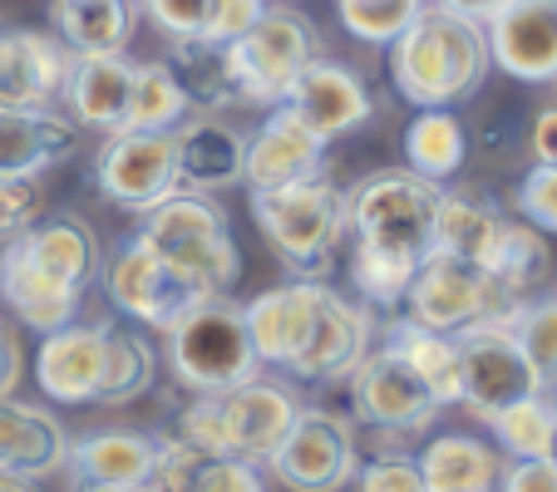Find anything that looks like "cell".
<instances>
[{
  "mask_svg": "<svg viewBox=\"0 0 557 492\" xmlns=\"http://www.w3.org/2000/svg\"><path fill=\"white\" fill-rule=\"evenodd\" d=\"M463 157H469V138H463V124L449 109H420L410 118V128H405V168H414L420 178L449 182L463 168Z\"/></svg>",
  "mask_w": 557,
  "mask_h": 492,
  "instance_id": "obj_34",
  "label": "cell"
},
{
  "mask_svg": "<svg viewBox=\"0 0 557 492\" xmlns=\"http://www.w3.org/2000/svg\"><path fill=\"white\" fill-rule=\"evenodd\" d=\"M282 104H292L296 114H301L321 138H331V143L356 134V128L370 124V114H375L366 79H360L350 64L321 60V54H311V60L296 70V79L286 85Z\"/></svg>",
  "mask_w": 557,
  "mask_h": 492,
  "instance_id": "obj_16",
  "label": "cell"
},
{
  "mask_svg": "<svg viewBox=\"0 0 557 492\" xmlns=\"http://www.w3.org/2000/svg\"><path fill=\"white\" fill-rule=\"evenodd\" d=\"M134 0H54V30L70 54H119L134 40Z\"/></svg>",
  "mask_w": 557,
  "mask_h": 492,
  "instance_id": "obj_29",
  "label": "cell"
},
{
  "mask_svg": "<svg viewBox=\"0 0 557 492\" xmlns=\"http://www.w3.org/2000/svg\"><path fill=\"white\" fill-rule=\"evenodd\" d=\"M370 340H375V320H370L366 305L336 295L326 281H321V295H315V320L311 336H306L301 355L292 359L286 375L296 379H321V384H336L350 369L366 359Z\"/></svg>",
  "mask_w": 557,
  "mask_h": 492,
  "instance_id": "obj_15",
  "label": "cell"
},
{
  "mask_svg": "<svg viewBox=\"0 0 557 492\" xmlns=\"http://www.w3.org/2000/svg\"><path fill=\"white\" fill-rule=\"evenodd\" d=\"M252 217L286 272L321 281L331 272L336 247L346 241V192L326 173L286 182V188H262L252 192Z\"/></svg>",
  "mask_w": 557,
  "mask_h": 492,
  "instance_id": "obj_2",
  "label": "cell"
},
{
  "mask_svg": "<svg viewBox=\"0 0 557 492\" xmlns=\"http://www.w3.org/2000/svg\"><path fill=\"white\" fill-rule=\"evenodd\" d=\"M420 11L424 0H336L341 25L366 45H389Z\"/></svg>",
  "mask_w": 557,
  "mask_h": 492,
  "instance_id": "obj_40",
  "label": "cell"
},
{
  "mask_svg": "<svg viewBox=\"0 0 557 492\" xmlns=\"http://www.w3.org/2000/svg\"><path fill=\"white\" fill-rule=\"evenodd\" d=\"M504 217L494 212V202H484L473 188H454L440 192V212H434V247L449 256L484 266L498 247Z\"/></svg>",
  "mask_w": 557,
  "mask_h": 492,
  "instance_id": "obj_31",
  "label": "cell"
},
{
  "mask_svg": "<svg viewBox=\"0 0 557 492\" xmlns=\"http://www.w3.org/2000/svg\"><path fill=\"white\" fill-rule=\"evenodd\" d=\"M40 217V192H35V178H5L0 173V247L25 231Z\"/></svg>",
  "mask_w": 557,
  "mask_h": 492,
  "instance_id": "obj_46",
  "label": "cell"
},
{
  "mask_svg": "<svg viewBox=\"0 0 557 492\" xmlns=\"http://www.w3.org/2000/svg\"><path fill=\"white\" fill-rule=\"evenodd\" d=\"M138 11L169 35V40H183V35H198L202 30V11L208 0H134Z\"/></svg>",
  "mask_w": 557,
  "mask_h": 492,
  "instance_id": "obj_48",
  "label": "cell"
},
{
  "mask_svg": "<svg viewBox=\"0 0 557 492\" xmlns=\"http://www.w3.org/2000/svg\"><path fill=\"white\" fill-rule=\"evenodd\" d=\"M85 128L70 114L45 109H11L0 104V173L5 178H40V173L60 168L64 157L79 148Z\"/></svg>",
  "mask_w": 557,
  "mask_h": 492,
  "instance_id": "obj_23",
  "label": "cell"
},
{
  "mask_svg": "<svg viewBox=\"0 0 557 492\" xmlns=\"http://www.w3.org/2000/svg\"><path fill=\"white\" fill-rule=\"evenodd\" d=\"M138 237L153 247L169 266H178L202 291H227L237 281V247L227 231V212L212 202V192H173L158 207L144 212Z\"/></svg>",
  "mask_w": 557,
  "mask_h": 492,
  "instance_id": "obj_5",
  "label": "cell"
},
{
  "mask_svg": "<svg viewBox=\"0 0 557 492\" xmlns=\"http://www.w3.org/2000/svg\"><path fill=\"white\" fill-rule=\"evenodd\" d=\"M153 379H158V350L138 330H128V325L104 320V375H99L95 404L104 408L134 404L138 394L153 389Z\"/></svg>",
  "mask_w": 557,
  "mask_h": 492,
  "instance_id": "obj_33",
  "label": "cell"
},
{
  "mask_svg": "<svg viewBox=\"0 0 557 492\" xmlns=\"http://www.w3.org/2000/svg\"><path fill=\"white\" fill-rule=\"evenodd\" d=\"M488 35L479 21L449 11L440 0H424V11L389 40V79L414 109H454L484 89Z\"/></svg>",
  "mask_w": 557,
  "mask_h": 492,
  "instance_id": "obj_1",
  "label": "cell"
},
{
  "mask_svg": "<svg viewBox=\"0 0 557 492\" xmlns=\"http://www.w3.org/2000/svg\"><path fill=\"white\" fill-rule=\"evenodd\" d=\"M440 182L420 178L414 168H385L360 178L346 192V231L366 247H385L424 262L434 247V212H440Z\"/></svg>",
  "mask_w": 557,
  "mask_h": 492,
  "instance_id": "obj_4",
  "label": "cell"
},
{
  "mask_svg": "<svg viewBox=\"0 0 557 492\" xmlns=\"http://www.w3.org/2000/svg\"><path fill=\"white\" fill-rule=\"evenodd\" d=\"M440 5H449V11H459V15H469V21L484 25L498 5H508V0H440Z\"/></svg>",
  "mask_w": 557,
  "mask_h": 492,
  "instance_id": "obj_52",
  "label": "cell"
},
{
  "mask_svg": "<svg viewBox=\"0 0 557 492\" xmlns=\"http://www.w3.org/2000/svg\"><path fill=\"white\" fill-rule=\"evenodd\" d=\"M326 148L331 138L315 134L292 104H272V114L257 124V134H247L243 182L252 192H262V188L301 182V178H321L326 173Z\"/></svg>",
  "mask_w": 557,
  "mask_h": 492,
  "instance_id": "obj_13",
  "label": "cell"
},
{
  "mask_svg": "<svg viewBox=\"0 0 557 492\" xmlns=\"http://www.w3.org/2000/svg\"><path fill=\"white\" fill-rule=\"evenodd\" d=\"M498 488L508 492H557V458H504Z\"/></svg>",
  "mask_w": 557,
  "mask_h": 492,
  "instance_id": "obj_49",
  "label": "cell"
},
{
  "mask_svg": "<svg viewBox=\"0 0 557 492\" xmlns=\"http://www.w3.org/2000/svg\"><path fill=\"white\" fill-rule=\"evenodd\" d=\"M15 384H21V345H15V336L0 320V399L15 394Z\"/></svg>",
  "mask_w": 557,
  "mask_h": 492,
  "instance_id": "obj_51",
  "label": "cell"
},
{
  "mask_svg": "<svg viewBox=\"0 0 557 492\" xmlns=\"http://www.w3.org/2000/svg\"><path fill=\"white\" fill-rule=\"evenodd\" d=\"M169 70L178 74L183 94L193 109H232L237 104V85L227 70V45L208 40V35H183L169 40Z\"/></svg>",
  "mask_w": 557,
  "mask_h": 492,
  "instance_id": "obj_32",
  "label": "cell"
},
{
  "mask_svg": "<svg viewBox=\"0 0 557 492\" xmlns=\"http://www.w3.org/2000/svg\"><path fill=\"white\" fill-rule=\"evenodd\" d=\"M193 114L188 94H183L178 74L169 70V60H144L134 64V94H128V118L124 128H158L169 134Z\"/></svg>",
  "mask_w": 557,
  "mask_h": 492,
  "instance_id": "obj_37",
  "label": "cell"
},
{
  "mask_svg": "<svg viewBox=\"0 0 557 492\" xmlns=\"http://www.w3.org/2000/svg\"><path fill=\"white\" fill-rule=\"evenodd\" d=\"M0 301L11 305L21 325H30V330L45 336V330H60V325H70L74 315H79L85 291L60 281V276L45 272V266H35L15 241H5V247H0Z\"/></svg>",
  "mask_w": 557,
  "mask_h": 492,
  "instance_id": "obj_26",
  "label": "cell"
},
{
  "mask_svg": "<svg viewBox=\"0 0 557 492\" xmlns=\"http://www.w3.org/2000/svg\"><path fill=\"white\" fill-rule=\"evenodd\" d=\"M488 272L498 276V281L508 286V291L518 295V301H528V295L537 291V286L553 276V252H547V231L533 227V222H508L504 217V231H498V247L494 256H488Z\"/></svg>",
  "mask_w": 557,
  "mask_h": 492,
  "instance_id": "obj_36",
  "label": "cell"
},
{
  "mask_svg": "<svg viewBox=\"0 0 557 492\" xmlns=\"http://www.w3.org/2000/svg\"><path fill=\"white\" fill-rule=\"evenodd\" d=\"M315 54V30L306 15L267 5L262 21L227 40V70L237 85V104H282L286 85Z\"/></svg>",
  "mask_w": 557,
  "mask_h": 492,
  "instance_id": "obj_7",
  "label": "cell"
},
{
  "mask_svg": "<svg viewBox=\"0 0 557 492\" xmlns=\"http://www.w3.org/2000/svg\"><path fill=\"white\" fill-rule=\"evenodd\" d=\"M163 336H169L173 375L193 394H222V389L262 375L257 345L247 336V315L237 301H227V291H212L198 305H188Z\"/></svg>",
  "mask_w": 557,
  "mask_h": 492,
  "instance_id": "obj_3",
  "label": "cell"
},
{
  "mask_svg": "<svg viewBox=\"0 0 557 492\" xmlns=\"http://www.w3.org/2000/svg\"><path fill=\"white\" fill-rule=\"evenodd\" d=\"M262 11H267V0H208L198 35L227 45V40H237L243 30H252V25L262 21Z\"/></svg>",
  "mask_w": 557,
  "mask_h": 492,
  "instance_id": "obj_45",
  "label": "cell"
},
{
  "mask_svg": "<svg viewBox=\"0 0 557 492\" xmlns=\"http://www.w3.org/2000/svg\"><path fill=\"white\" fill-rule=\"evenodd\" d=\"M315 295H321V281H315V276H292V281L272 286V291L252 295V301L243 305L247 336H252L262 369L267 365H272V369H292V359L301 355L306 336H311Z\"/></svg>",
  "mask_w": 557,
  "mask_h": 492,
  "instance_id": "obj_19",
  "label": "cell"
},
{
  "mask_svg": "<svg viewBox=\"0 0 557 492\" xmlns=\"http://www.w3.org/2000/svg\"><path fill=\"white\" fill-rule=\"evenodd\" d=\"M454 345H459V369H463L459 408H469V419L488 424L498 408H508L523 394L543 389V379L528 365V355L508 320L463 325V330H454Z\"/></svg>",
  "mask_w": 557,
  "mask_h": 492,
  "instance_id": "obj_8",
  "label": "cell"
},
{
  "mask_svg": "<svg viewBox=\"0 0 557 492\" xmlns=\"http://www.w3.org/2000/svg\"><path fill=\"white\" fill-rule=\"evenodd\" d=\"M70 433L50 408L21 404V399H0V472L21 478L25 488H40L45 478L64 472Z\"/></svg>",
  "mask_w": 557,
  "mask_h": 492,
  "instance_id": "obj_22",
  "label": "cell"
},
{
  "mask_svg": "<svg viewBox=\"0 0 557 492\" xmlns=\"http://www.w3.org/2000/svg\"><path fill=\"white\" fill-rule=\"evenodd\" d=\"M553 85H557V74H553Z\"/></svg>",
  "mask_w": 557,
  "mask_h": 492,
  "instance_id": "obj_53",
  "label": "cell"
},
{
  "mask_svg": "<svg viewBox=\"0 0 557 492\" xmlns=\"http://www.w3.org/2000/svg\"><path fill=\"white\" fill-rule=\"evenodd\" d=\"M262 482H267V478H262V463L237 458V453H222V458H208V463H202L198 492H257Z\"/></svg>",
  "mask_w": 557,
  "mask_h": 492,
  "instance_id": "obj_47",
  "label": "cell"
},
{
  "mask_svg": "<svg viewBox=\"0 0 557 492\" xmlns=\"http://www.w3.org/2000/svg\"><path fill=\"white\" fill-rule=\"evenodd\" d=\"M202 463L208 453L193 449L188 439H158V458H153V482L148 488H169V492H198V478H202Z\"/></svg>",
  "mask_w": 557,
  "mask_h": 492,
  "instance_id": "obj_41",
  "label": "cell"
},
{
  "mask_svg": "<svg viewBox=\"0 0 557 492\" xmlns=\"http://www.w3.org/2000/svg\"><path fill=\"white\" fill-rule=\"evenodd\" d=\"M178 192H227L247 168V128L222 118L218 109H198L178 128Z\"/></svg>",
  "mask_w": 557,
  "mask_h": 492,
  "instance_id": "obj_17",
  "label": "cell"
},
{
  "mask_svg": "<svg viewBox=\"0 0 557 492\" xmlns=\"http://www.w3.org/2000/svg\"><path fill=\"white\" fill-rule=\"evenodd\" d=\"M414 458L424 472V492H488L498 488V472H504L498 443L479 433H440Z\"/></svg>",
  "mask_w": 557,
  "mask_h": 492,
  "instance_id": "obj_28",
  "label": "cell"
},
{
  "mask_svg": "<svg viewBox=\"0 0 557 492\" xmlns=\"http://www.w3.org/2000/svg\"><path fill=\"white\" fill-rule=\"evenodd\" d=\"M528 148H533L537 163H557V104L537 109L533 128H528Z\"/></svg>",
  "mask_w": 557,
  "mask_h": 492,
  "instance_id": "obj_50",
  "label": "cell"
},
{
  "mask_svg": "<svg viewBox=\"0 0 557 492\" xmlns=\"http://www.w3.org/2000/svg\"><path fill=\"white\" fill-rule=\"evenodd\" d=\"M346 389L356 419L380 433H424L440 419L430 384L414 375V365L395 345L366 350V359L346 375Z\"/></svg>",
  "mask_w": 557,
  "mask_h": 492,
  "instance_id": "obj_11",
  "label": "cell"
},
{
  "mask_svg": "<svg viewBox=\"0 0 557 492\" xmlns=\"http://www.w3.org/2000/svg\"><path fill=\"white\" fill-rule=\"evenodd\" d=\"M11 241L21 247L25 256H30L35 266L54 272L60 281L79 286V291H89V281L99 276V241H95V231H89L79 217H70V212H60V217H35L30 227L15 231Z\"/></svg>",
  "mask_w": 557,
  "mask_h": 492,
  "instance_id": "obj_27",
  "label": "cell"
},
{
  "mask_svg": "<svg viewBox=\"0 0 557 492\" xmlns=\"http://www.w3.org/2000/svg\"><path fill=\"white\" fill-rule=\"evenodd\" d=\"M99 272H104V291H109V301H114V311L124 315V320L148 325V330H169L188 305L212 295V291H202L198 281H188L178 266L163 262L144 237H134L124 252L109 266H99Z\"/></svg>",
  "mask_w": 557,
  "mask_h": 492,
  "instance_id": "obj_12",
  "label": "cell"
},
{
  "mask_svg": "<svg viewBox=\"0 0 557 492\" xmlns=\"http://www.w3.org/2000/svg\"><path fill=\"white\" fill-rule=\"evenodd\" d=\"M518 212H523L533 227L557 237V163H537V168L518 182Z\"/></svg>",
  "mask_w": 557,
  "mask_h": 492,
  "instance_id": "obj_44",
  "label": "cell"
},
{
  "mask_svg": "<svg viewBox=\"0 0 557 492\" xmlns=\"http://www.w3.org/2000/svg\"><path fill=\"white\" fill-rule=\"evenodd\" d=\"M488 60L518 85H553L557 74V0H508L484 21Z\"/></svg>",
  "mask_w": 557,
  "mask_h": 492,
  "instance_id": "obj_14",
  "label": "cell"
},
{
  "mask_svg": "<svg viewBox=\"0 0 557 492\" xmlns=\"http://www.w3.org/2000/svg\"><path fill=\"white\" fill-rule=\"evenodd\" d=\"M508 325H513L518 345H523L528 365L537 369L543 389L557 394V295H537V301L528 295V301H518Z\"/></svg>",
  "mask_w": 557,
  "mask_h": 492,
  "instance_id": "obj_39",
  "label": "cell"
},
{
  "mask_svg": "<svg viewBox=\"0 0 557 492\" xmlns=\"http://www.w3.org/2000/svg\"><path fill=\"white\" fill-rule=\"evenodd\" d=\"M128 94H134V60L119 54H70L64 74V109L79 128L95 134H119L128 118Z\"/></svg>",
  "mask_w": 557,
  "mask_h": 492,
  "instance_id": "obj_21",
  "label": "cell"
},
{
  "mask_svg": "<svg viewBox=\"0 0 557 492\" xmlns=\"http://www.w3.org/2000/svg\"><path fill=\"white\" fill-rule=\"evenodd\" d=\"M400 305L410 320L454 336V330H463L473 320H508L518 311V295L488 266L430 247V256L420 262V272H414Z\"/></svg>",
  "mask_w": 557,
  "mask_h": 492,
  "instance_id": "obj_6",
  "label": "cell"
},
{
  "mask_svg": "<svg viewBox=\"0 0 557 492\" xmlns=\"http://www.w3.org/2000/svg\"><path fill=\"white\" fill-rule=\"evenodd\" d=\"M385 345H395L405 359H410L414 375L430 384V394H434V404H440V408L459 404L463 369H459V345H454V336H444V330H430V325L400 315V320L385 325Z\"/></svg>",
  "mask_w": 557,
  "mask_h": 492,
  "instance_id": "obj_30",
  "label": "cell"
},
{
  "mask_svg": "<svg viewBox=\"0 0 557 492\" xmlns=\"http://www.w3.org/2000/svg\"><path fill=\"white\" fill-rule=\"evenodd\" d=\"M222 429H227V453H237V458H252L267 468V458L276 453V443L286 439V429H292L296 419V394L282 384H272V379L252 375L243 379V384L222 389Z\"/></svg>",
  "mask_w": 557,
  "mask_h": 492,
  "instance_id": "obj_18",
  "label": "cell"
},
{
  "mask_svg": "<svg viewBox=\"0 0 557 492\" xmlns=\"http://www.w3.org/2000/svg\"><path fill=\"white\" fill-rule=\"evenodd\" d=\"M178 439L202 449L208 458L227 453V429H222V399L218 394H193V404L178 414Z\"/></svg>",
  "mask_w": 557,
  "mask_h": 492,
  "instance_id": "obj_42",
  "label": "cell"
},
{
  "mask_svg": "<svg viewBox=\"0 0 557 492\" xmlns=\"http://www.w3.org/2000/svg\"><path fill=\"white\" fill-rule=\"evenodd\" d=\"M484 429H494L504 458H547L557 449V394L553 389L523 394L518 404L498 408Z\"/></svg>",
  "mask_w": 557,
  "mask_h": 492,
  "instance_id": "obj_35",
  "label": "cell"
},
{
  "mask_svg": "<svg viewBox=\"0 0 557 492\" xmlns=\"http://www.w3.org/2000/svg\"><path fill=\"white\" fill-rule=\"evenodd\" d=\"M70 54L40 30H0V104L45 109L60 104Z\"/></svg>",
  "mask_w": 557,
  "mask_h": 492,
  "instance_id": "obj_25",
  "label": "cell"
},
{
  "mask_svg": "<svg viewBox=\"0 0 557 492\" xmlns=\"http://www.w3.org/2000/svg\"><path fill=\"white\" fill-rule=\"evenodd\" d=\"M153 458L158 439L153 433H89L64 453V478L74 488H95V492H134L153 482Z\"/></svg>",
  "mask_w": 557,
  "mask_h": 492,
  "instance_id": "obj_24",
  "label": "cell"
},
{
  "mask_svg": "<svg viewBox=\"0 0 557 492\" xmlns=\"http://www.w3.org/2000/svg\"><path fill=\"white\" fill-rule=\"evenodd\" d=\"M356 482L366 492H424V472L414 453H375L356 468Z\"/></svg>",
  "mask_w": 557,
  "mask_h": 492,
  "instance_id": "obj_43",
  "label": "cell"
},
{
  "mask_svg": "<svg viewBox=\"0 0 557 492\" xmlns=\"http://www.w3.org/2000/svg\"><path fill=\"white\" fill-rule=\"evenodd\" d=\"M104 375V320L79 325L74 315L60 330H45L35 350V379L54 404H95Z\"/></svg>",
  "mask_w": 557,
  "mask_h": 492,
  "instance_id": "obj_20",
  "label": "cell"
},
{
  "mask_svg": "<svg viewBox=\"0 0 557 492\" xmlns=\"http://www.w3.org/2000/svg\"><path fill=\"white\" fill-rule=\"evenodd\" d=\"M414 272H420L414 256L385 252V247H366V241H356V252H350V281H356L360 301L380 305V311H395V305L405 301Z\"/></svg>",
  "mask_w": 557,
  "mask_h": 492,
  "instance_id": "obj_38",
  "label": "cell"
},
{
  "mask_svg": "<svg viewBox=\"0 0 557 492\" xmlns=\"http://www.w3.org/2000/svg\"><path fill=\"white\" fill-rule=\"evenodd\" d=\"M276 482L296 492H331L356 482L360 453H356V424L336 408H296L286 439L267 458Z\"/></svg>",
  "mask_w": 557,
  "mask_h": 492,
  "instance_id": "obj_9",
  "label": "cell"
},
{
  "mask_svg": "<svg viewBox=\"0 0 557 492\" xmlns=\"http://www.w3.org/2000/svg\"><path fill=\"white\" fill-rule=\"evenodd\" d=\"M95 188L114 207L138 212L158 207L163 198L178 192V138L158 128H119L95 157Z\"/></svg>",
  "mask_w": 557,
  "mask_h": 492,
  "instance_id": "obj_10",
  "label": "cell"
}]
</instances>
